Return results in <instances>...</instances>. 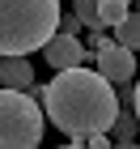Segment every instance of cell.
I'll list each match as a JSON object with an SVG mask.
<instances>
[{"instance_id": "6da1fadb", "label": "cell", "mask_w": 140, "mask_h": 149, "mask_svg": "<svg viewBox=\"0 0 140 149\" xmlns=\"http://www.w3.org/2000/svg\"><path fill=\"white\" fill-rule=\"evenodd\" d=\"M38 98H43V111H47L43 119H51L59 132H68L72 145H81L93 132H106L110 119L119 115V94L110 90V81H102L85 64L59 68L38 90Z\"/></svg>"}, {"instance_id": "7a4b0ae2", "label": "cell", "mask_w": 140, "mask_h": 149, "mask_svg": "<svg viewBox=\"0 0 140 149\" xmlns=\"http://www.w3.org/2000/svg\"><path fill=\"white\" fill-rule=\"evenodd\" d=\"M59 26V0H0V56H30Z\"/></svg>"}, {"instance_id": "3957f363", "label": "cell", "mask_w": 140, "mask_h": 149, "mask_svg": "<svg viewBox=\"0 0 140 149\" xmlns=\"http://www.w3.org/2000/svg\"><path fill=\"white\" fill-rule=\"evenodd\" d=\"M43 107L26 90H0V149H38Z\"/></svg>"}, {"instance_id": "277c9868", "label": "cell", "mask_w": 140, "mask_h": 149, "mask_svg": "<svg viewBox=\"0 0 140 149\" xmlns=\"http://www.w3.org/2000/svg\"><path fill=\"white\" fill-rule=\"evenodd\" d=\"M98 56V77L102 81H119V85H128L132 77H136V56H132L128 47H119V43H106V47H98L93 51Z\"/></svg>"}, {"instance_id": "5b68a950", "label": "cell", "mask_w": 140, "mask_h": 149, "mask_svg": "<svg viewBox=\"0 0 140 149\" xmlns=\"http://www.w3.org/2000/svg\"><path fill=\"white\" fill-rule=\"evenodd\" d=\"M38 51H43V60H47L55 72H59V68H77V64H85V47H81L77 34H51Z\"/></svg>"}, {"instance_id": "8992f818", "label": "cell", "mask_w": 140, "mask_h": 149, "mask_svg": "<svg viewBox=\"0 0 140 149\" xmlns=\"http://www.w3.org/2000/svg\"><path fill=\"white\" fill-rule=\"evenodd\" d=\"M34 85V64L30 56H0V90H26Z\"/></svg>"}, {"instance_id": "52a82bcc", "label": "cell", "mask_w": 140, "mask_h": 149, "mask_svg": "<svg viewBox=\"0 0 140 149\" xmlns=\"http://www.w3.org/2000/svg\"><path fill=\"white\" fill-rule=\"evenodd\" d=\"M110 30H115V38H110V43L136 51V43H140V17H136V13H128V17H123L119 26H110Z\"/></svg>"}, {"instance_id": "ba28073f", "label": "cell", "mask_w": 140, "mask_h": 149, "mask_svg": "<svg viewBox=\"0 0 140 149\" xmlns=\"http://www.w3.org/2000/svg\"><path fill=\"white\" fill-rule=\"evenodd\" d=\"M128 13H132V9H128V0H98V26H102V30L119 26Z\"/></svg>"}, {"instance_id": "9c48e42d", "label": "cell", "mask_w": 140, "mask_h": 149, "mask_svg": "<svg viewBox=\"0 0 140 149\" xmlns=\"http://www.w3.org/2000/svg\"><path fill=\"white\" fill-rule=\"evenodd\" d=\"M106 136H115V141H132V136H136V115H132V111H119L115 119H110V128H106Z\"/></svg>"}, {"instance_id": "30bf717a", "label": "cell", "mask_w": 140, "mask_h": 149, "mask_svg": "<svg viewBox=\"0 0 140 149\" xmlns=\"http://www.w3.org/2000/svg\"><path fill=\"white\" fill-rule=\"evenodd\" d=\"M72 17L81 26H89V30H102L98 26V0H72Z\"/></svg>"}, {"instance_id": "8fae6325", "label": "cell", "mask_w": 140, "mask_h": 149, "mask_svg": "<svg viewBox=\"0 0 140 149\" xmlns=\"http://www.w3.org/2000/svg\"><path fill=\"white\" fill-rule=\"evenodd\" d=\"M110 149H136V141H110Z\"/></svg>"}, {"instance_id": "7c38bea8", "label": "cell", "mask_w": 140, "mask_h": 149, "mask_svg": "<svg viewBox=\"0 0 140 149\" xmlns=\"http://www.w3.org/2000/svg\"><path fill=\"white\" fill-rule=\"evenodd\" d=\"M64 149H85V145H64Z\"/></svg>"}]
</instances>
